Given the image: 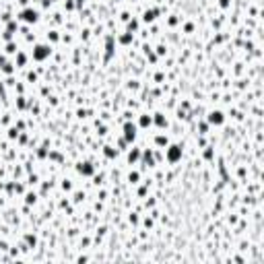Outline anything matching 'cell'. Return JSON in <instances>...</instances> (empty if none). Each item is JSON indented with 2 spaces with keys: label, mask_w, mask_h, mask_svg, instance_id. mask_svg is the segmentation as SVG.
<instances>
[{
  "label": "cell",
  "mask_w": 264,
  "mask_h": 264,
  "mask_svg": "<svg viewBox=\"0 0 264 264\" xmlns=\"http://www.w3.org/2000/svg\"><path fill=\"white\" fill-rule=\"evenodd\" d=\"M46 54H47V47L39 46V47H37V52H35V58H44Z\"/></svg>",
  "instance_id": "7a4b0ae2"
},
{
  "label": "cell",
  "mask_w": 264,
  "mask_h": 264,
  "mask_svg": "<svg viewBox=\"0 0 264 264\" xmlns=\"http://www.w3.org/2000/svg\"><path fill=\"white\" fill-rule=\"evenodd\" d=\"M178 157H180V149H178V147H171V151H169V159L175 161Z\"/></svg>",
  "instance_id": "6da1fadb"
},
{
  "label": "cell",
  "mask_w": 264,
  "mask_h": 264,
  "mask_svg": "<svg viewBox=\"0 0 264 264\" xmlns=\"http://www.w3.org/2000/svg\"><path fill=\"white\" fill-rule=\"evenodd\" d=\"M221 120H223V118H221V114H219V112H217V114H210V122H217V124H219Z\"/></svg>",
  "instance_id": "3957f363"
}]
</instances>
